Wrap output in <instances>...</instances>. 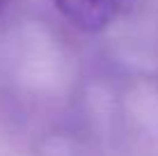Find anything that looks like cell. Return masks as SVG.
Masks as SVG:
<instances>
[{"label": "cell", "instance_id": "1", "mask_svg": "<svg viewBox=\"0 0 158 156\" xmlns=\"http://www.w3.org/2000/svg\"><path fill=\"white\" fill-rule=\"evenodd\" d=\"M57 9L83 30H101L115 19L119 0H55Z\"/></svg>", "mask_w": 158, "mask_h": 156}, {"label": "cell", "instance_id": "2", "mask_svg": "<svg viewBox=\"0 0 158 156\" xmlns=\"http://www.w3.org/2000/svg\"><path fill=\"white\" fill-rule=\"evenodd\" d=\"M2 2H5V0H0V5H2Z\"/></svg>", "mask_w": 158, "mask_h": 156}]
</instances>
